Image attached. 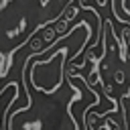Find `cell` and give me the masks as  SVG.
Wrapping results in <instances>:
<instances>
[{
    "label": "cell",
    "mask_w": 130,
    "mask_h": 130,
    "mask_svg": "<svg viewBox=\"0 0 130 130\" xmlns=\"http://www.w3.org/2000/svg\"><path fill=\"white\" fill-rule=\"evenodd\" d=\"M24 87L28 104L8 114V130H79V124L71 114V104L89 89L83 77H67L57 91L45 93L24 75Z\"/></svg>",
    "instance_id": "obj_1"
},
{
    "label": "cell",
    "mask_w": 130,
    "mask_h": 130,
    "mask_svg": "<svg viewBox=\"0 0 130 130\" xmlns=\"http://www.w3.org/2000/svg\"><path fill=\"white\" fill-rule=\"evenodd\" d=\"M67 55H69V47L67 45L55 47V51L49 53L47 59L28 57L26 65L22 67V71L39 91L53 93L67 79V65H65Z\"/></svg>",
    "instance_id": "obj_2"
},
{
    "label": "cell",
    "mask_w": 130,
    "mask_h": 130,
    "mask_svg": "<svg viewBox=\"0 0 130 130\" xmlns=\"http://www.w3.org/2000/svg\"><path fill=\"white\" fill-rule=\"evenodd\" d=\"M112 12L118 20H122V18L130 20V0H114L112 2Z\"/></svg>",
    "instance_id": "obj_3"
},
{
    "label": "cell",
    "mask_w": 130,
    "mask_h": 130,
    "mask_svg": "<svg viewBox=\"0 0 130 130\" xmlns=\"http://www.w3.org/2000/svg\"><path fill=\"white\" fill-rule=\"evenodd\" d=\"M124 79H126V73H124L122 69H118V71H114V75H112V81H114V83H118V85H122V83H124Z\"/></svg>",
    "instance_id": "obj_4"
}]
</instances>
